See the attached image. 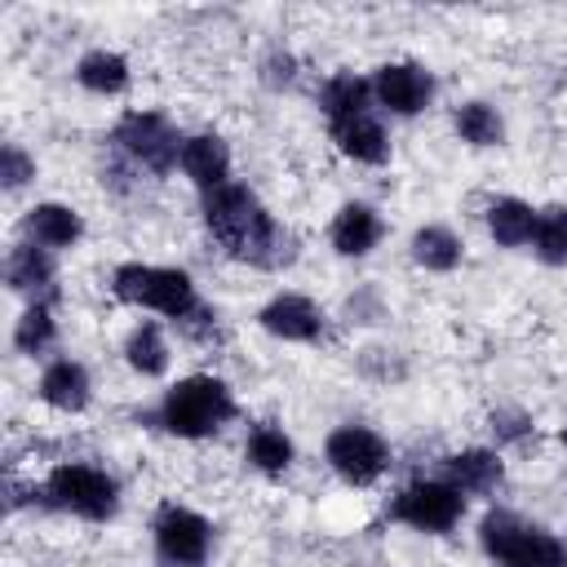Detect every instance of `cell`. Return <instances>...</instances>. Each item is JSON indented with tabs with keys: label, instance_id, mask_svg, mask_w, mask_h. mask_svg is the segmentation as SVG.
<instances>
[{
	"label": "cell",
	"instance_id": "cell-1",
	"mask_svg": "<svg viewBox=\"0 0 567 567\" xmlns=\"http://www.w3.org/2000/svg\"><path fill=\"white\" fill-rule=\"evenodd\" d=\"M204 226L239 261L279 266V261L292 257V239L275 226V217L266 213V204L248 186H239V182H226V186H217V190L204 195Z\"/></svg>",
	"mask_w": 567,
	"mask_h": 567
},
{
	"label": "cell",
	"instance_id": "cell-2",
	"mask_svg": "<svg viewBox=\"0 0 567 567\" xmlns=\"http://www.w3.org/2000/svg\"><path fill=\"white\" fill-rule=\"evenodd\" d=\"M230 416H235V399L217 377H182L159 403V425L177 439H208Z\"/></svg>",
	"mask_w": 567,
	"mask_h": 567
},
{
	"label": "cell",
	"instance_id": "cell-3",
	"mask_svg": "<svg viewBox=\"0 0 567 567\" xmlns=\"http://www.w3.org/2000/svg\"><path fill=\"white\" fill-rule=\"evenodd\" d=\"M478 536L496 567H567V545L554 532H545L509 509L487 514Z\"/></svg>",
	"mask_w": 567,
	"mask_h": 567
},
{
	"label": "cell",
	"instance_id": "cell-4",
	"mask_svg": "<svg viewBox=\"0 0 567 567\" xmlns=\"http://www.w3.org/2000/svg\"><path fill=\"white\" fill-rule=\"evenodd\" d=\"M111 292L128 306H146L159 310L168 319H186L195 315V284L186 270L177 266H142V261H124L111 279Z\"/></svg>",
	"mask_w": 567,
	"mask_h": 567
},
{
	"label": "cell",
	"instance_id": "cell-5",
	"mask_svg": "<svg viewBox=\"0 0 567 567\" xmlns=\"http://www.w3.org/2000/svg\"><path fill=\"white\" fill-rule=\"evenodd\" d=\"M44 501L58 505V509H66V514H75V518L106 523L120 509V487H115V478L106 470L66 461V465H58L44 478Z\"/></svg>",
	"mask_w": 567,
	"mask_h": 567
},
{
	"label": "cell",
	"instance_id": "cell-6",
	"mask_svg": "<svg viewBox=\"0 0 567 567\" xmlns=\"http://www.w3.org/2000/svg\"><path fill=\"white\" fill-rule=\"evenodd\" d=\"M115 146L146 173H168L177 159H182V142L177 128L159 115V111H128L120 124H115Z\"/></svg>",
	"mask_w": 567,
	"mask_h": 567
},
{
	"label": "cell",
	"instance_id": "cell-7",
	"mask_svg": "<svg viewBox=\"0 0 567 567\" xmlns=\"http://www.w3.org/2000/svg\"><path fill=\"white\" fill-rule=\"evenodd\" d=\"M390 514L416 532H452L465 514V496L443 478H416L394 496Z\"/></svg>",
	"mask_w": 567,
	"mask_h": 567
},
{
	"label": "cell",
	"instance_id": "cell-8",
	"mask_svg": "<svg viewBox=\"0 0 567 567\" xmlns=\"http://www.w3.org/2000/svg\"><path fill=\"white\" fill-rule=\"evenodd\" d=\"M323 452H328V465H332L346 483H354V487L377 483V478L385 474V465H390L385 439H381L377 430H368V425H341V430H332Z\"/></svg>",
	"mask_w": 567,
	"mask_h": 567
},
{
	"label": "cell",
	"instance_id": "cell-9",
	"mask_svg": "<svg viewBox=\"0 0 567 567\" xmlns=\"http://www.w3.org/2000/svg\"><path fill=\"white\" fill-rule=\"evenodd\" d=\"M208 545H213V527L195 509H182V505H164L159 509V518H155V549H159L164 563L199 567L208 558Z\"/></svg>",
	"mask_w": 567,
	"mask_h": 567
},
{
	"label": "cell",
	"instance_id": "cell-10",
	"mask_svg": "<svg viewBox=\"0 0 567 567\" xmlns=\"http://www.w3.org/2000/svg\"><path fill=\"white\" fill-rule=\"evenodd\" d=\"M372 93H377V102H381L385 111H394V115H416V111H425L430 97H434V75H430L425 66H416V62H390V66L377 71Z\"/></svg>",
	"mask_w": 567,
	"mask_h": 567
},
{
	"label": "cell",
	"instance_id": "cell-11",
	"mask_svg": "<svg viewBox=\"0 0 567 567\" xmlns=\"http://www.w3.org/2000/svg\"><path fill=\"white\" fill-rule=\"evenodd\" d=\"M257 319H261V328L270 337H284V341H319V332H323L319 306L310 297H301V292H279L275 301L261 306Z\"/></svg>",
	"mask_w": 567,
	"mask_h": 567
},
{
	"label": "cell",
	"instance_id": "cell-12",
	"mask_svg": "<svg viewBox=\"0 0 567 567\" xmlns=\"http://www.w3.org/2000/svg\"><path fill=\"white\" fill-rule=\"evenodd\" d=\"M177 164H182V173H186L204 195L230 182V151H226V142H221L217 133H195V137H186Z\"/></svg>",
	"mask_w": 567,
	"mask_h": 567
},
{
	"label": "cell",
	"instance_id": "cell-13",
	"mask_svg": "<svg viewBox=\"0 0 567 567\" xmlns=\"http://www.w3.org/2000/svg\"><path fill=\"white\" fill-rule=\"evenodd\" d=\"M443 483H452L461 496H478V492H492L501 483V456L487 452V447H470V452H456L443 461Z\"/></svg>",
	"mask_w": 567,
	"mask_h": 567
},
{
	"label": "cell",
	"instance_id": "cell-14",
	"mask_svg": "<svg viewBox=\"0 0 567 567\" xmlns=\"http://www.w3.org/2000/svg\"><path fill=\"white\" fill-rule=\"evenodd\" d=\"M332 248L341 252V257H363V252H372L377 248V239H381V217H377V208H368V204H346L337 217H332Z\"/></svg>",
	"mask_w": 567,
	"mask_h": 567
},
{
	"label": "cell",
	"instance_id": "cell-15",
	"mask_svg": "<svg viewBox=\"0 0 567 567\" xmlns=\"http://www.w3.org/2000/svg\"><path fill=\"white\" fill-rule=\"evenodd\" d=\"M332 142L341 146V155H350V159H359V164H385V155H390L385 128L372 120V111L332 124Z\"/></svg>",
	"mask_w": 567,
	"mask_h": 567
},
{
	"label": "cell",
	"instance_id": "cell-16",
	"mask_svg": "<svg viewBox=\"0 0 567 567\" xmlns=\"http://www.w3.org/2000/svg\"><path fill=\"white\" fill-rule=\"evenodd\" d=\"M27 235H31V244H40V248H71V244L84 235V221H80V213L66 208V204H35V208L27 213Z\"/></svg>",
	"mask_w": 567,
	"mask_h": 567
},
{
	"label": "cell",
	"instance_id": "cell-17",
	"mask_svg": "<svg viewBox=\"0 0 567 567\" xmlns=\"http://www.w3.org/2000/svg\"><path fill=\"white\" fill-rule=\"evenodd\" d=\"M40 399L58 412H80L89 403V372L75 359H58L40 377Z\"/></svg>",
	"mask_w": 567,
	"mask_h": 567
},
{
	"label": "cell",
	"instance_id": "cell-18",
	"mask_svg": "<svg viewBox=\"0 0 567 567\" xmlns=\"http://www.w3.org/2000/svg\"><path fill=\"white\" fill-rule=\"evenodd\" d=\"M4 279L13 292H27V297H40L53 288V261H49V248H35V244H18L4 261Z\"/></svg>",
	"mask_w": 567,
	"mask_h": 567
},
{
	"label": "cell",
	"instance_id": "cell-19",
	"mask_svg": "<svg viewBox=\"0 0 567 567\" xmlns=\"http://www.w3.org/2000/svg\"><path fill=\"white\" fill-rule=\"evenodd\" d=\"M75 80H80V89L111 97V93L128 89V62L120 53H111V49H93V53H84L75 62Z\"/></svg>",
	"mask_w": 567,
	"mask_h": 567
},
{
	"label": "cell",
	"instance_id": "cell-20",
	"mask_svg": "<svg viewBox=\"0 0 567 567\" xmlns=\"http://www.w3.org/2000/svg\"><path fill=\"white\" fill-rule=\"evenodd\" d=\"M368 97H372V84L359 80V75H350V71H341V75H332V80L323 84L319 106H323L328 124H341V120L368 115Z\"/></svg>",
	"mask_w": 567,
	"mask_h": 567
},
{
	"label": "cell",
	"instance_id": "cell-21",
	"mask_svg": "<svg viewBox=\"0 0 567 567\" xmlns=\"http://www.w3.org/2000/svg\"><path fill=\"white\" fill-rule=\"evenodd\" d=\"M487 230H492L496 244L518 248V244H527V239L536 235V213H532V204L505 195V199H496V204L487 208Z\"/></svg>",
	"mask_w": 567,
	"mask_h": 567
},
{
	"label": "cell",
	"instance_id": "cell-22",
	"mask_svg": "<svg viewBox=\"0 0 567 567\" xmlns=\"http://www.w3.org/2000/svg\"><path fill=\"white\" fill-rule=\"evenodd\" d=\"M124 359H128V368L142 372V377H164V368H168L164 332H159L155 323H137V328L128 332V341H124Z\"/></svg>",
	"mask_w": 567,
	"mask_h": 567
},
{
	"label": "cell",
	"instance_id": "cell-23",
	"mask_svg": "<svg viewBox=\"0 0 567 567\" xmlns=\"http://www.w3.org/2000/svg\"><path fill=\"white\" fill-rule=\"evenodd\" d=\"M248 461H252L257 470H266V474H284V470L292 465V439H288L279 425L261 421V425H252V434H248Z\"/></svg>",
	"mask_w": 567,
	"mask_h": 567
},
{
	"label": "cell",
	"instance_id": "cell-24",
	"mask_svg": "<svg viewBox=\"0 0 567 567\" xmlns=\"http://www.w3.org/2000/svg\"><path fill=\"white\" fill-rule=\"evenodd\" d=\"M412 257L425 266V270H452L461 261V239L447 230V226H421L412 235Z\"/></svg>",
	"mask_w": 567,
	"mask_h": 567
},
{
	"label": "cell",
	"instance_id": "cell-25",
	"mask_svg": "<svg viewBox=\"0 0 567 567\" xmlns=\"http://www.w3.org/2000/svg\"><path fill=\"white\" fill-rule=\"evenodd\" d=\"M456 133H461V142H470V146H496V142L505 137V124H501V115H496L487 102H465V106L456 111Z\"/></svg>",
	"mask_w": 567,
	"mask_h": 567
},
{
	"label": "cell",
	"instance_id": "cell-26",
	"mask_svg": "<svg viewBox=\"0 0 567 567\" xmlns=\"http://www.w3.org/2000/svg\"><path fill=\"white\" fill-rule=\"evenodd\" d=\"M536 257L549 266H567V208H545L536 213Z\"/></svg>",
	"mask_w": 567,
	"mask_h": 567
},
{
	"label": "cell",
	"instance_id": "cell-27",
	"mask_svg": "<svg viewBox=\"0 0 567 567\" xmlns=\"http://www.w3.org/2000/svg\"><path fill=\"white\" fill-rule=\"evenodd\" d=\"M53 315H49V306L44 301H31L27 310H22V319H18V328H13V346L22 350V354H40L49 341H53Z\"/></svg>",
	"mask_w": 567,
	"mask_h": 567
},
{
	"label": "cell",
	"instance_id": "cell-28",
	"mask_svg": "<svg viewBox=\"0 0 567 567\" xmlns=\"http://www.w3.org/2000/svg\"><path fill=\"white\" fill-rule=\"evenodd\" d=\"M0 159H4V168H0V177H4V190H18V186H27V182L35 177V159H31V155H27L18 142H9Z\"/></svg>",
	"mask_w": 567,
	"mask_h": 567
}]
</instances>
